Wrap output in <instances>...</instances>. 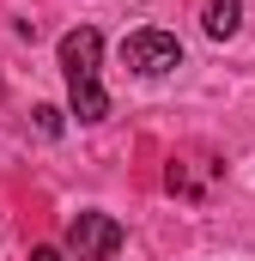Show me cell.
I'll return each mask as SVG.
<instances>
[{"label": "cell", "instance_id": "cell-1", "mask_svg": "<svg viewBox=\"0 0 255 261\" xmlns=\"http://www.w3.org/2000/svg\"><path fill=\"white\" fill-rule=\"evenodd\" d=\"M97 61H104V37H97L91 24H79V31L61 37V79H67V103H73L79 122H104V116H110Z\"/></svg>", "mask_w": 255, "mask_h": 261}, {"label": "cell", "instance_id": "cell-3", "mask_svg": "<svg viewBox=\"0 0 255 261\" xmlns=\"http://www.w3.org/2000/svg\"><path fill=\"white\" fill-rule=\"evenodd\" d=\"M67 249H73V261H110L122 249V225L110 213H79L67 225Z\"/></svg>", "mask_w": 255, "mask_h": 261}, {"label": "cell", "instance_id": "cell-5", "mask_svg": "<svg viewBox=\"0 0 255 261\" xmlns=\"http://www.w3.org/2000/svg\"><path fill=\"white\" fill-rule=\"evenodd\" d=\"M31 261H67L61 249H49V243H43V249H31Z\"/></svg>", "mask_w": 255, "mask_h": 261}, {"label": "cell", "instance_id": "cell-4", "mask_svg": "<svg viewBox=\"0 0 255 261\" xmlns=\"http://www.w3.org/2000/svg\"><path fill=\"white\" fill-rule=\"evenodd\" d=\"M200 24H207V37H213V43L237 37V31H243V0H207Z\"/></svg>", "mask_w": 255, "mask_h": 261}, {"label": "cell", "instance_id": "cell-2", "mask_svg": "<svg viewBox=\"0 0 255 261\" xmlns=\"http://www.w3.org/2000/svg\"><path fill=\"white\" fill-rule=\"evenodd\" d=\"M122 61L140 73V79H164V73H176L183 67V43H176V31H158V24H146V31H134L122 43Z\"/></svg>", "mask_w": 255, "mask_h": 261}]
</instances>
